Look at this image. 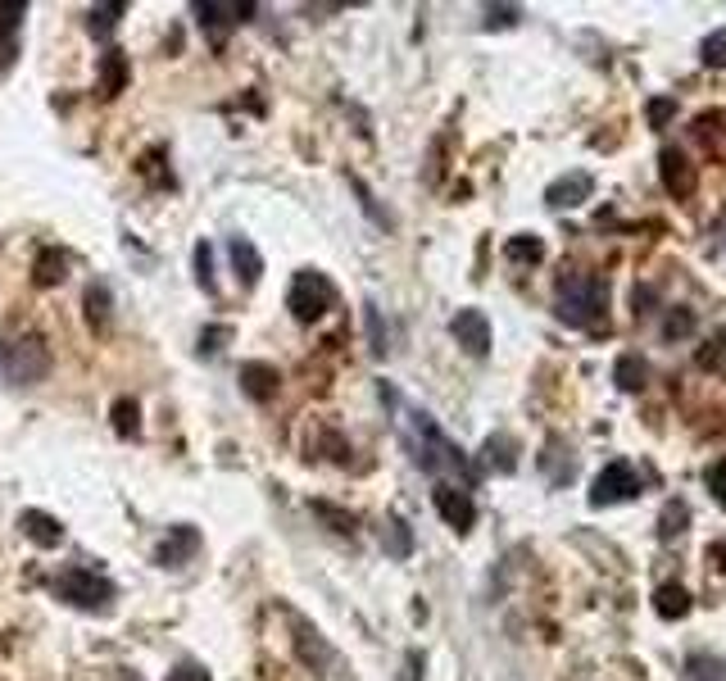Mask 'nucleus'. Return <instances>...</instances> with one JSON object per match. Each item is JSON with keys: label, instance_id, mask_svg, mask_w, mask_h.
Instances as JSON below:
<instances>
[{"label": "nucleus", "instance_id": "11", "mask_svg": "<svg viewBox=\"0 0 726 681\" xmlns=\"http://www.w3.org/2000/svg\"><path fill=\"white\" fill-rule=\"evenodd\" d=\"M295 650H300V659H304L314 673H327V668H332V659H336V654H332V645L318 636V627H314V622H304V618H295Z\"/></svg>", "mask_w": 726, "mask_h": 681}, {"label": "nucleus", "instance_id": "16", "mask_svg": "<svg viewBox=\"0 0 726 681\" xmlns=\"http://www.w3.org/2000/svg\"><path fill=\"white\" fill-rule=\"evenodd\" d=\"M73 269V255L69 250H59V246H50V250H41L37 255V264H32V282L37 286H59L64 277Z\"/></svg>", "mask_w": 726, "mask_h": 681}, {"label": "nucleus", "instance_id": "15", "mask_svg": "<svg viewBox=\"0 0 726 681\" xmlns=\"http://www.w3.org/2000/svg\"><path fill=\"white\" fill-rule=\"evenodd\" d=\"M191 14L200 18V27H205L209 37H219V27H232V23H237L232 14H254V5H214V0H196Z\"/></svg>", "mask_w": 726, "mask_h": 681}, {"label": "nucleus", "instance_id": "19", "mask_svg": "<svg viewBox=\"0 0 726 681\" xmlns=\"http://www.w3.org/2000/svg\"><path fill=\"white\" fill-rule=\"evenodd\" d=\"M123 87H127V59H123L119 50H105V55H101V82H96V91H101L105 101H114Z\"/></svg>", "mask_w": 726, "mask_h": 681}, {"label": "nucleus", "instance_id": "3", "mask_svg": "<svg viewBox=\"0 0 726 681\" xmlns=\"http://www.w3.org/2000/svg\"><path fill=\"white\" fill-rule=\"evenodd\" d=\"M46 373H50V346H46V336L27 332V336H18V341H9L0 350V378L9 387H37Z\"/></svg>", "mask_w": 726, "mask_h": 681}, {"label": "nucleus", "instance_id": "38", "mask_svg": "<svg viewBox=\"0 0 726 681\" xmlns=\"http://www.w3.org/2000/svg\"><path fill=\"white\" fill-rule=\"evenodd\" d=\"M667 114H672V101H654V105H649V119H654V128H663V123H667Z\"/></svg>", "mask_w": 726, "mask_h": 681}, {"label": "nucleus", "instance_id": "33", "mask_svg": "<svg viewBox=\"0 0 726 681\" xmlns=\"http://www.w3.org/2000/svg\"><path fill=\"white\" fill-rule=\"evenodd\" d=\"M704 64L713 69H726V27H718L709 41H704Z\"/></svg>", "mask_w": 726, "mask_h": 681}, {"label": "nucleus", "instance_id": "27", "mask_svg": "<svg viewBox=\"0 0 726 681\" xmlns=\"http://www.w3.org/2000/svg\"><path fill=\"white\" fill-rule=\"evenodd\" d=\"M381 541H386V549H390L395 559H404V554L413 549V532L404 527V518H386V532H381Z\"/></svg>", "mask_w": 726, "mask_h": 681}, {"label": "nucleus", "instance_id": "34", "mask_svg": "<svg viewBox=\"0 0 726 681\" xmlns=\"http://www.w3.org/2000/svg\"><path fill=\"white\" fill-rule=\"evenodd\" d=\"M518 14H522L518 5H499V9L490 5V9H486V27H495V23H499V27H508V23H518Z\"/></svg>", "mask_w": 726, "mask_h": 681}, {"label": "nucleus", "instance_id": "6", "mask_svg": "<svg viewBox=\"0 0 726 681\" xmlns=\"http://www.w3.org/2000/svg\"><path fill=\"white\" fill-rule=\"evenodd\" d=\"M631 495H640V473L626 459H613L591 482V505H617V500H631Z\"/></svg>", "mask_w": 726, "mask_h": 681}, {"label": "nucleus", "instance_id": "25", "mask_svg": "<svg viewBox=\"0 0 726 681\" xmlns=\"http://www.w3.org/2000/svg\"><path fill=\"white\" fill-rule=\"evenodd\" d=\"M504 260H508V264H540V260H545V241H540V237H513V241L504 246Z\"/></svg>", "mask_w": 726, "mask_h": 681}, {"label": "nucleus", "instance_id": "23", "mask_svg": "<svg viewBox=\"0 0 726 681\" xmlns=\"http://www.w3.org/2000/svg\"><path fill=\"white\" fill-rule=\"evenodd\" d=\"M110 418H114V431L119 436H141V405L132 400V396H123V400H114V409H110Z\"/></svg>", "mask_w": 726, "mask_h": 681}, {"label": "nucleus", "instance_id": "39", "mask_svg": "<svg viewBox=\"0 0 726 681\" xmlns=\"http://www.w3.org/2000/svg\"><path fill=\"white\" fill-rule=\"evenodd\" d=\"M709 563H718L726 572V541H718V545H709Z\"/></svg>", "mask_w": 726, "mask_h": 681}, {"label": "nucleus", "instance_id": "12", "mask_svg": "<svg viewBox=\"0 0 726 681\" xmlns=\"http://www.w3.org/2000/svg\"><path fill=\"white\" fill-rule=\"evenodd\" d=\"M18 532L32 545H46V549L64 545V523L50 518V514H41V509H23V514H18Z\"/></svg>", "mask_w": 726, "mask_h": 681}, {"label": "nucleus", "instance_id": "13", "mask_svg": "<svg viewBox=\"0 0 726 681\" xmlns=\"http://www.w3.org/2000/svg\"><path fill=\"white\" fill-rule=\"evenodd\" d=\"M277 382H282V373L272 368V364H259V359H250L241 368V391L250 400H272L277 396Z\"/></svg>", "mask_w": 726, "mask_h": 681}, {"label": "nucleus", "instance_id": "1", "mask_svg": "<svg viewBox=\"0 0 726 681\" xmlns=\"http://www.w3.org/2000/svg\"><path fill=\"white\" fill-rule=\"evenodd\" d=\"M604 304H608V291L600 277L591 272H568L554 291V314L577 327V332H600L604 327Z\"/></svg>", "mask_w": 726, "mask_h": 681}, {"label": "nucleus", "instance_id": "14", "mask_svg": "<svg viewBox=\"0 0 726 681\" xmlns=\"http://www.w3.org/2000/svg\"><path fill=\"white\" fill-rule=\"evenodd\" d=\"M196 545H200L196 527H173V537H168V541L155 545V563H164V568H182V563L196 554Z\"/></svg>", "mask_w": 726, "mask_h": 681}, {"label": "nucleus", "instance_id": "5", "mask_svg": "<svg viewBox=\"0 0 726 681\" xmlns=\"http://www.w3.org/2000/svg\"><path fill=\"white\" fill-rule=\"evenodd\" d=\"M286 304H291V314H295L300 323H318V318L336 304V286H332L327 272L300 269L295 282H291V291H286Z\"/></svg>", "mask_w": 726, "mask_h": 681}, {"label": "nucleus", "instance_id": "7", "mask_svg": "<svg viewBox=\"0 0 726 681\" xmlns=\"http://www.w3.org/2000/svg\"><path fill=\"white\" fill-rule=\"evenodd\" d=\"M432 505H436V514L454 527V532H468L473 523H477V505H473V495L468 491H459V486H436L432 491Z\"/></svg>", "mask_w": 726, "mask_h": 681}, {"label": "nucleus", "instance_id": "8", "mask_svg": "<svg viewBox=\"0 0 726 681\" xmlns=\"http://www.w3.org/2000/svg\"><path fill=\"white\" fill-rule=\"evenodd\" d=\"M450 332H454V341L468 350V355H490V323H486L482 309H459L454 318H450Z\"/></svg>", "mask_w": 726, "mask_h": 681}, {"label": "nucleus", "instance_id": "22", "mask_svg": "<svg viewBox=\"0 0 726 681\" xmlns=\"http://www.w3.org/2000/svg\"><path fill=\"white\" fill-rule=\"evenodd\" d=\"M18 18H23V5H0V69L14 64V50H18V41H14Z\"/></svg>", "mask_w": 726, "mask_h": 681}, {"label": "nucleus", "instance_id": "29", "mask_svg": "<svg viewBox=\"0 0 726 681\" xmlns=\"http://www.w3.org/2000/svg\"><path fill=\"white\" fill-rule=\"evenodd\" d=\"M363 318H368V341H372V355H386V327H381V309H377V304H363Z\"/></svg>", "mask_w": 726, "mask_h": 681}, {"label": "nucleus", "instance_id": "2", "mask_svg": "<svg viewBox=\"0 0 726 681\" xmlns=\"http://www.w3.org/2000/svg\"><path fill=\"white\" fill-rule=\"evenodd\" d=\"M413 418V427H418V436H422V445H418V463L427 468V473H441V468H450V473H459L464 477V491L473 486V468H468V459H464V450L432 422V413H422V409H413L409 413Z\"/></svg>", "mask_w": 726, "mask_h": 681}, {"label": "nucleus", "instance_id": "21", "mask_svg": "<svg viewBox=\"0 0 726 681\" xmlns=\"http://www.w3.org/2000/svg\"><path fill=\"white\" fill-rule=\"evenodd\" d=\"M482 454H486V463H490L495 473H513V468H518V441H513V436H504V431L486 441Z\"/></svg>", "mask_w": 726, "mask_h": 681}, {"label": "nucleus", "instance_id": "18", "mask_svg": "<svg viewBox=\"0 0 726 681\" xmlns=\"http://www.w3.org/2000/svg\"><path fill=\"white\" fill-rule=\"evenodd\" d=\"M228 255H232V269H237V277H241V286H254V282H259V272H263L259 250H254L245 237H232V241H228Z\"/></svg>", "mask_w": 726, "mask_h": 681}, {"label": "nucleus", "instance_id": "30", "mask_svg": "<svg viewBox=\"0 0 726 681\" xmlns=\"http://www.w3.org/2000/svg\"><path fill=\"white\" fill-rule=\"evenodd\" d=\"M686 523H690V509H686V505H667V509H663V541L681 537Z\"/></svg>", "mask_w": 726, "mask_h": 681}, {"label": "nucleus", "instance_id": "4", "mask_svg": "<svg viewBox=\"0 0 726 681\" xmlns=\"http://www.w3.org/2000/svg\"><path fill=\"white\" fill-rule=\"evenodd\" d=\"M50 591H55L64 604L87 609V613H101V609L114 600V581L101 577V572H91V568H64V572L50 581Z\"/></svg>", "mask_w": 726, "mask_h": 681}, {"label": "nucleus", "instance_id": "10", "mask_svg": "<svg viewBox=\"0 0 726 681\" xmlns=\"http://www.w3.org/2000/svg\"><path fill=\"white\" fill-rule=\"evenodd\" d=\"M658 168H663V186H667V196H677V200H686L690 191H695V168H690V159L681 154V150H663L658 154Z\"/></svg>", "mask_w": 726, "mask_h": 681}, {"label": "nucleus", "instance_id": "17", "mask_svg": "<svg viewBox=\"0 0 726 681\" xmlns=\"http://www.w3.org/2000/svg\"><path fill=\"white\" fill-rule=\"evenodd\" d=\"M82 314H87V323H91V332H110V314H114V300H110V286H101V282H91L87 291H82Z\"/></svg>", "mask_w": 726, "mask_h": 681}, {"label": "nucleus", "instance_id": "28", "mask_svg": "<svg viewBox=\"0 0 726 681\" xmlns=\"http://www.w3.org/2000/svg\"><path fill=\"white\" fill-rule=\"evenodd\" d=\"M196 282H200V291L214 295V250H209V241L196 246Z\"/></svg>", "mask_w": 726, "mask_h": 681}, {"label": "nucleus", "instance_id": "24", "mask_svg": "<svg viewBox=\"0 0 726 681\" xmlns=\"http://www.w3.org/2000/svg\"><path fill=\"white\" fill-rule=\"evenodd\" d=\"M686 681H726V659H718V654H690L686 659Z\"/></svg>", "mask_w": 726, "mask_h": 681}, {"label": "nucleus", "instance_id": "20", "mask_svg": "<svg viewBox=\"0 0 726 681\" xmlns=\"http://www.w3.org/2000/svg\"><path fill=\"white\" fill-rule=\"evenodd\" d=\"M654 613L658 618H686L690 613V595H686V586H658L654 591Z\"/></svg>", "mask_w": 726, "mask_h": 681}, {"label": "nucleus", "instance_id": "40", "mask_svg": "<svg viewBox=\"0 0 726 681\" xmlns=\"http://www.w3.org/2000/svg\"><path fill=\"white\" fill-rule=\"evenodd\" d=\"M119 681H136L132 677V668H119Z\"/></svg>", "mask_w": 726, "mask_h": 681}, {"label": "nucleus", "instance_id": "36", "mask_svg": "<svg viewBox=\"0 0 726 681\" xmlns=\"http://www.w3.org/2000/svg\"><path fill=\"white\" fill-rule=\"evenodd\" d=\"M709 491H713V495L726 505V454L713 463V468H709Z\"/></svg>", "mask_w": 726, "mask_h": 681}, {"label": "nucleus", "instance_id": "32", "mask_svg": "<svg viewBox=\"0 0 726 681\" xmlns=\"http://www.w3.org/2000/svg\"><path fill=\"white\" fill-rule=\"evenodd\" d=\"M690 332H695V314H690V309H681V314L672 309L667 323H663V336L672 341V336H690Z\"/></svg>", "mask_w": 726, "mask_h": 681}, {"label": "nucleus", "instance_id": "35", "mask_svg": "<svg viewBox=\"0 0 726 681\" xmlns=\"http://www.w3.org/2000/svg\"><path fill=\"white\" fill-rule=\"evenodd\" d=\"M314 514H323V518H327V523H336L341 532H355V518H350V514H341V509H332V505H323V500L314 505Z\"/></svg>", "mask_w": 726, "mask_h": 681}, {"label": "nucleus", "instance_id": "31", "mask_svg": "<svg viewBox=\"0 0 726 681\" xmlns=\"http://www.w3.org/2000/svg\"><path fill=\"white\" fill-rule=\"evenodd\" d=\"M119 14H123V5H96V9L87 14V18H91V32H96V37H110Z\"/></svg>", "mask_w": 726, "mask_h": 681}, {"label": "nucleus", "instance_id": "9", "mask_svg": "<svg viewBox=\"0 0 726 681\" xmlns=\"http://www.w3.org/2000/svg\"><path fill=\"white\" fill-rule=\"evenodd\" d=\"M591 191H595V182H591V173H563L559 182H550L545 186V205L550 209H577L582 200H591Z\"/></svg>", "mask_w": 726, "mask_h": 681}, {"label": "nucleus", "instance_id": "26", "mask_svg": "<svg viewBox=\"0 0 726 681\" xmlns=\"http://www.w3.org/2000/svg\"><path fill=\"white\" fill-rule=\"evenodd\" d=\"M645 378H649V368L640 364V355H622V359H617V368H613V382H617L622 391H640V387H645Z\"/></svg>", "mask_w": 726, "mask_h": 681}, {"label": "nucleus", "instance_id": "37", "mask_svg": "<svg viewBox=\"0 0 726 681\" xmlns=\"http://www.w3.org/2000/svg\"><path fill=\"white\" fill-rule=\"evenodd\" d=\"M168 681H209V673H205L200 664H177V668L168 673Z\"/></svg>", "mask_w": 726, "mask_h": 681}]
</instances>
